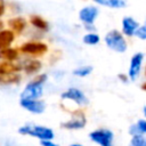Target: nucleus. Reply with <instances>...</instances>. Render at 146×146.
Listing matches in <instances>:
<instances>
[{
    "instance_id": "22",
    "label": "nucleus",
    "mask_w": 146,
    "mask_h": 146,
    "mask_svg": "<svg viewBox=\"0 0 146 146\" xmlns=\"http://www.w3.org/2000/svg\"><path fill=\"white\" fill-rule=\"evenodd\" d=\"M92 66L91 65H84V66H80L78 68H75L73 71V74L79 76V78H84V76H88L91 72H92Z\"/></svg>"
},
{
    "instance_id": "12",
    "label": "nucleus",
    "mask_w": 146,
    "mask_h": 146,
    "mask_svg": "<svg viewBox=\"0 0 146 146\" xmlns=\"http://www.w3.org/2000/svg\"><path fill=\"white\" fill-rule=\"evenodd\" d=\"M7 24H8V26L10 27L9 30H10L14 34H21V33H23V31L26 29L27 22H26V19L23 18V17H14V18L8 19Z\"/></svg>"
},
{
    "instance_id": "4",
    "label": "nucleus",
    "mask_w": 146,
    "mask_h": 146,
    "mask_svg": "<svg viewBox=\"0 0 146 146\" xmlns=\"http://www.w3.org/2000/svg\"><path fill=\"white\" fill-rule=\"evenodd\" d=\"M18 50L19 52L32 57H40L48 51V44L41 41H29V42H24Z\"/></svg>"
},
{
    "instance_id": "23",
    "label": "nucleus",
    "mask_w": 146,
    "mask_h": 146,
    "mask_svg": "<svg viewBox=\"0 0 146 146\" xmlns=\"http://www.w3.org/2000/svg\"><path fill=\"white\" fill-rule=\"evenodd\" d=\"M128 146H146V136H133V137H131Z\"/></svg>"
},
{
    "instance_id": "1",
    "label": "nucleus",
    "mask_w": 146,
    "mask_h": 146,
    "mask_svg": "<svg viewBox=\"0 0 146 146\" xmlns=\"http://www.w3.org/2000/svg\"><path fill=\"white\" fill-rule=\"evenodd\" d=\"M48 75L46 73L38 74L32 81H30L21 94V99L38 100L43 95V84L46 83Z\"/></svg>"
},
{
    "instance_id": "26",
    "label": "nucleus",
    "mask_w": 146,
    "mask_h": 146,
    "mask_svg": "<svg viewBox=\"0 0 146 146\" xmlns=\"http://www.w3.org/2000/svg\"><path fill=\"white\" fill-rule=\"evenodd\" d=\"M117 78H119V80H121V81L124 82V83H127V82L129 81V78H128L127 74H122V73H120V74L117 75Z\"/></svg>"
},
{
    "instance_id": "7",
    "label": "nucleus",
    "mask_w": 146,
    "mask_h": 146,
    "mask_svg": "<svg viewBox=\"0 0 146 146\" xmlns=\"http://www.w3.org/2000/svg\"><path fill=\"white\" fill-rule=\"evenodd\" d=\"M144 58H145V54L141 51L135 52L130 59V64H129V70H128V78L129 81H136L139 75H140V71H141V66L144 63Z\"/></svg>"
},
{
    "instance_id": "14",
    "label": "nucleus",
    "mask_w": 146,
    "mask_h": 146,
    "mask_svg": "<svg viewBox=\"0 0 146 146\" xmlns=\"http://www.w3.org/2000/svg\"><path fill=\"white\" fill-rule=\"evenodd\" d=\"M14 40H15V34L9 29L7 30L3 29L2 31H0V50L10 48Z\"/></svg>"
},
{
    "instance_id": "30",
    "label": "nucleus",
    "mask_w": 146,
    "mask_h": 146,
    "mask_svg": "<svg viewBox=\"0 0 146 146\" xmlns=\"http://www.w3.org/2000/svg\"><path fill=\"white\" fill-rule=\"evenodd\" d=\"M70 146H83V145H81V144H78V143H74V144H71Z\"/></svg>"
},
{
    "instance_id": "16",
    "label": "nucleus",
    "mask_w": 146,
    "mask_h": 146,
    "mask_svg": "<svg viewBox=\"0 0 146 146\" xmlns=\"http://www.w3.org/2000/svg\"><path fill=\"white\" fill-rule=\"evenodd\" d=\"M42 67V64L40 60L36 59H29L22 63V68L26 74H36Z\"/></svg>"
},
{
    "instance_id": "28",
    "label": "nucleus",
    "mask_w": 146,
    "mask_h": 146,
    "mask_svg": "<svg viewBox=\"0 0 146 146\" xmlns=\"http://www.w3.org/2000/svg\"><path fill=\"white\" fill-rule=\"evenodd\" d=\"M143 113H144V116H145V120H146V105L143 107Z\"/></svg>"
},
{
    "instance_id": "19",
    "label": "nucleus",
    "mask_w": 146,
    "mask_h": 146,
    "mask_svg": "<svg viewBox=\"0 0 146 146\" xmlns=\"http://www.w3.org/2000/svg\"><path fill=\"white\" fill-rule=\"evenodd\" d=\"M95 2L99 6L108 7L112 9H121L127 6V2L124 0H96Z\"/></svg>"
},
{
    "instance_id": "9",
    "label": "nucleus",
    "mask_w": 146,
    "mask_h": 146,
    "mask_svg": "<svg viewBox=\"0 0 146 146\" xmlns=\"http://www.w3.org/2000/svg\"><path fill=\"white\" fill-rule=\"evenodd\" d=\"M99 15V9L96 6H86L79 11V18L84 25H94Z\"/></svg>"
},
{
    "instance_id": "17",
    "label": "nucleus",
    "mask_w": 146,
    "mask_h": 146,
    "mask_svg": "<svg viewBox=\"0 0 146 146\" xmlns=\"http://www.w3.org/2000/svg\"><path fill=\"white\" fill-rule=\"evenodd\" d=\"M19 57V50L18 48H7L3 50H0V60L2 62H10L14 63V60L18 59Z\"/></svg>"
},
{
    "instance_id": "21",
    "label": "nucleus",
    "mask_w": 146,
    "mask_h": 146,
    "mask_svg": "<svg viewBox=\"0 0 146 146\" xmlns=\"http://www.w3.org/2000/svg\"><path fill=\"white\" fill-rule=\"evenodd\" d=\"M99 41H100V38L95 32H89L83 36V42L89 46H95V44L99 43Z\"/></svg>"
},
{
    "instance_id": "13",
    "label": "nucleus",
    "mask_w": 146,
    "mask_h": 146,
    "mask_svg": "<svg viewBox=\"0 0 146 146\" xmlns=\"http://www.w3.org/2000/svg\"><path fill=\"white\" fill-rule=\"evenodd\" d=\"M128 132L131 137H133V136H146V120L145 119L137 120V122L132 123L129 127Z\"/></svg>"
},
{
    "instance_id": "20",
    "label": "nucleus",
    "mask_w": 146,
    "mask_h": 146,
    "mask_svg": "<svg viewBox=\"0 0 146 146\" xmlns=\"http://www.w3.org/2000/svg\"><path fill=\"white\" fill-rule=\"evenodd\" d=\"M19 81H21V75L18 73L0 75V83L2 84H16Z\"/></svg>"
},
{
    "instance_id": "31",
    "label": "nucleus",
    "mask_w": 146,
    "mask_h": 146,
    "mask_svg": "<svg viewBox=\"0 0 146 146\" xmlns=\"http://www.w3.org/2000/svg\"><path fill=\"white\" fill-rule=\"evenodd\" d=\"M143 89H144V90H146V83H144V84H143Z\"/></svg>"
},
{
    "instance_id": "25",
    "label": "nucleus",
    "mask_w": 146,
    "mask_h": 146,
    "mask_svg": "<svg viewBox=\"0 0 146 146\" xmlns=\"http://www.w3.org/2000/svg\"><path fill=\"white\" fill-rule=\"evenodd\" d=\"M40 145L41 146H59L58 144L54 143L52 140H41L40 141Z\"/></svg>"
},
{
    "instance_id": "18",
    "label": "nucleus",
    "mask_w": 146,
    "mask_h": 146,
    "mask_svg": "<svg viewBox=\"0 0 146 146\" xmlns=\"http://www.w3.org/2000/svg\"><path fill=\"white\" fill-rule=\"evenodd\" d=\"M29 21H30V23H31V25H32L33 27H35V29H38V30H40V31L47 32V31L49 30V24H48V22H47L43 17H41V16H39V15H31L30 18H29Z\"/></svg>"
},
{
    "instance_id": "8",
    "label": "nucleus",
    "mask_w": 146,
    "mask_h": 146,
    "mask_svg": "<svg viewBox=\"0 0 146 146\" xmlns=\"http://www.w3.org/2000/svg\"><path fill=\"white\" fill-rule=\"evenodd\" d=\"M62 99H68V100H73L75 104L80 105V106H84L89 104V99L88 97L84 95L83 91H81L78 88H68L66 91H64L60 95Z\"/></svg>"
},
{
    "instance_id": "5",
    "label": "nucleus",
    "mask_w": 146,
    "mask_h": 146,
    "mask_svg": "<svg viewBox=\"0 0 146 146\" xmlns=\"http://www.w3.org/2000/svg\"><path fill=\"white\" fill-rule=\"evenodd\" d=\"M90 140L94 143L98 144L99 146H114L113 140H114V133L112 130L106 129V128H99L89 133Z\"/></svg>"
},
{
    "instance_id": "27",
    "label": "nucleus",
    "mask_w": 146,
    "mask_h": 146,
    "mask_svg": "<svg viewBox=\"0 0 146 146\" xmlns=\"http://www.w3.org/2000/svg\"><path fill=\"white\" fill-rule=\"evenodd\" d=\"M5 11H6V5L2 0H0V17L5 14Z\"/></svg>"
},
{
    "instance_id": "15",
    "label": "nucleus",
    "mask_w": 146,
    "mask_h": 146,
    "mask_svg": "<svg viewBox=\"0 0 146 146\" xmlns=\"http://www.w3.org/2000/svg\"><path fill=\"white\" fill-rule=\"evenodd\" d=\"M21 71H23L22 64H16L10 62H0V75L18 73Z\"/></svg>"
},
{
    "instance_id": "24",
    "label": "nucleus",
    "mask_w": 146,
    "mask_h": 146,
    "mask_svg": "<svg viewBox=\"0 0 146 146\" xmlns=\"http://www.w3.org/2000/svg\"><path fill=\"white\" fill-rule=\"evenodd\" d=\"M135 36H137V38L140 39V40H146V19H145L144 24L140 25L139 29L136 31Z\"/></svg>"
},
{
    "instance_id": "10",
    "label": "nucleus",
    "mask_w": 146,
    "mask_h": 146,
    "mask_svg": "<svg viewBox=\"0 0 146 146\" xmlns=\"http://www.w3.org/2000/svg\"><path fill=\"white\" fill-rule=\"evenodd\" d=\"M121 25H122V34L124 36H128V38L135 36L136 31L140 26V24L138 23V21H136L131 16H124L122 18Z\"/></svg>"
},
{
    "instance_id": "32",
    "label": "nucleus",
    "mask_w": 146,
    "mask_h": 146,
    "mask_svg": "<svg viewBox=\"0 0 146 146\" xmlns=\"http://www.w3.org/2000/svg\"><path fill=\"white\" fill-rule=\"evenodd\" d=\"M145 76H146V71H145Z\"/></svg>"
},
{
    "instance_id": "29",
    "label": "nucleus",
    "mask_w": 146,
    "mask_h": 146,
    "mask_svg": "<svg viewBox=\"0 0 146 146\" xmlns=\"http://www.w3.org/2000/svg\"><path fill=\"white\" fill-rule=\"evenodd\" d=\"M3 30V22L0 19V31H2Z\"/></svg>"
},
{
    "instance_id": "2",
    "label": "nucleus",
    "mask_w": 146,
    "mask_h": 146,
    "mask_svg": "<svg viewBox=\"0 0 146 146\" xmlns=\"http://www.w3.org/2000/svg\"><path fill=\"white\" fill-rule=\"evenodd\" d=\"M18 133L24 136H31L34 138H38L41 140H52L55 137L54 131L43 125H36V124H25L18 128Z\"/></svg>"
},
{
    "instance_id": "11",
    "label": "nucleus",
    "mask_w": 146,
    "mask_h": 146,
    "mask_svg": "<svg viewBox=\"0 0 146 146\" xmlns=\"http://www.w3.org/2000/svg\"><path fill=\"white\" fill-rule=\"evenodd\" d=\"M21 106L26 110L27 112H31L33 114H41L46 110V103L43 100H26V99H21L19 100Z\"/></svg>"
},
{
    "instance_id": "6",
    "label": "nucleus",
    "mask_w": 146,
    "mask_h": 146,
    "mask_svg": "<svg viewBox=\"0 0 146 146\" xmlns=\"http://www.w3.org/2000/svg\"><path fill=\"white\" fill-rule=\"evenodd\" d=\"M72 117L66 121L60 123V127L63 129H67V130H80L82 128L86 127L87 124V117L86 114L82 110H75L73 112H71Z\"/></svg>"
},
{
    "instance_id": "3",
    "label": "nucleus",
    "mask_w": 146,
    "mask_h": 146,
    "mask_svg": "<svg viewBox=\"0 0 146 146\" xmlns=\"http://www.w3.org/2000/svg\"><path fill=\"white\" fill-rule=\"evenodd\" d=\"M105 44L113 51L119 52V54H123L127 51L128 49V42L124 38V35L122 34V32H120L119 30H111L105 34L104 38Z\"/></svg>"
}]
</instances>
